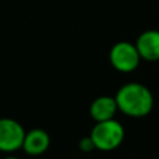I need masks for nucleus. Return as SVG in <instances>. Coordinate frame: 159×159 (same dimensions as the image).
<instances>
[{
    "instance_id": "obj_3",
    "label": "nucleus",
    "mask_w": 159,
    "mask_h": 159,
    "mask_svg": "<svg viewBox=\"0 0 159 159\" xmlns=\"http://www.w3.org/2000/svg\"><path fill=\"white\" fill-rule=\"evenodd\" d=\"M109 61L115 70L120 73H133L140 66V53L134 43L120 41L112 46L109 52Z\"/></svg>"
},
{
    "instance_id": "obj_8",
    "label": "nucleus",
    "mask_w": 159,
    "mask_h": 159,
    "mask_svg": "<svg viewBox=\"0 0 159 159\" xmlns=\"http://www.w3.org/2000/svg\"><path fill=\"white\" fill-rule=\"evenodd\" d=\"M78 148L81 149L82 152H91V151H93V149H95V145H93L91 137L88 135V137H84V138H81V140H80Z\"/></svg>"
},
{
    "instance_id": "obj_4",
    "label": "nucleus",
    "mask_w": 159,
    "mask_h": 159,
    "mask_svg": "<svg viewBox=\"0 0 159 159\" xmlns=\"http://www.w3.org/2000/svg\"><path fill=\"white\" fill-rule=\"evenodd\" d=\"M25 130L21 123L10 117L0 119V152L13 154L22 148Z\"/></svg>"
},
{
    "instance_id": "obj_1",
    "label": "nucleus",
    "mask_w": 159,
    "mask_h": 159,
    "mask_svg": "<svg viewBox=\"0 0 159 159\" xmlns=\"http://www.w3.org/2000/svg\"><path fill=\"white\" fill-rule=\"evenodd\" d=\"M117 109L129 117L140 119L151 113L154 107V95L151 89L140 82H127L116 92Z\"/></svg>"
},
{
    "instance_id": "obj_5",
    "label": "nucleus",
    "mask_w": 159,
    "mask_h": 159,
    "mask_svg": "<svg viewBox=\"0 0 159 159\" xmlns=\"http://www.w3.org/2000/svg\"><path fill=\"white\" fill-rule=\"evenodd\" d=\"M135 48L140 53L141 60L159 61V31L147 30L138 35Z\"/></svg>"
},
{
    "instance_id": "obj_9",
    "label": "nucleus",
    "mask_w": 159,
    "mask_h": 159,
    "mask_svg": "<svg viewBox=\"0 0 159 159\" xmlns=\"http://www.w3.org/2000/svg\"><path fill=\"white\" fill-rule=\"evenodd\" d=\"M4 159H20V158H17V157H11V155H10V157H6Z\"/></svg>"
},
{
    "instance_id": "obj_6",
    "label": "nucleus",
    "mask_w": 159,
    "mask_h": 159,
    "mask_svg": "<svg viewBox=\"0 0 159 159\" xmlns=\"http://www.w3.org/2000/svg\"><path fill=\"white\" fill-rule=\"evenodd\" d=\"M50 145V137L45 130L42 129H32L25 133L24 143H22V149L28 155L38 157L48 151Z\"/></svg>"
},
{
    "instance_id": "obj_2",
    "label": "nucleus",
    "mask_w": 159,
    "mask_h": 159,
    "mask_svg": "<svg viewBox=\"0 0 159 159\" xmlns=\"http://www.w3.org/2000/svg\"><path fill=\"white\" fill-rule=\"evenodd\" d=\"M95 149L103 152H109L119 148L126 137L123 124L116 119H110L106 121H99L93 126L89 134Z\"/></svg>"
},
{
    "instance_id": "obj_7",
    "label": "nucleus",
    "mask_w": 159,
    "mask_h": 159,
    "mask_svg": "<svg viewBox=\"0 0 159 159\" xmlns=\"http://www.w3.org/2000/svg\"><path fill=\"white\" fill-rule=\"evenodd\" d=\"M117 103H116L115 96H98L93 99L92 103L89 106V115L92 120L96 123L99 121H106L110 119H115L116 113H117Z\"/></svg>"
}]
</instances>
